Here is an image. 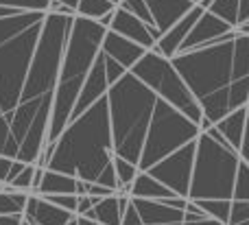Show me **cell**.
<instances>
[{"mask_svg":"<svg viewBox=\"0 0 249 225\" xmlns=\"http://www.w3.org/2000/svg\"><path fill=\"white\" fill-rule=\"evenodd\" d=\"M105 31L107 29H103L99 22L74 16L64 52H61V64L59 72H57L55 92H53L51 118H48L46 144L44 147H51L59 138L64 127L68 125L70 112L77 103L79 90H81L92 64H94V57L101 48V39H103Z\"/></svg>","mask_w":249,"mask_h":225,"instance_id":"obj_3","label":"cell"},{"mask_svg":"<svg viewBox=\"0 0 249 225\" xmlns=\"http://www.w3.org/2000/svg\"><path fill=\"white\" fill-rule=\"evenodd\" d=\"M225 225H249V201H230V214Z\"/></svg>","mask_w":249,"mask_h":225,"instance_id":"obj_27","label":"cell"},{"mask_svg":"<svg viewBox=\"0 0 249 225\" xmlns=\"http://www.w3.org/2000/svg\"><path fill=\"white\" fill-rule=\"evenodd\" d=\"M44 20V11L0 17V121L7 125L20 103Z\"/></svg>","mask_w":249,"mask_h":225,"instance_id":"obj_4","label":"cell"},{"mask_svg":"<svg viewBox=\"0 0 249 225\" xmlns=\"http://www.w3.org/2000/svg\"><path fill=\"white\" fill-rule=\"evenodd\" d=\"M188 2H193V4H199V2H201V0H188Z\"/></svg>","mask_w":249,"mask_h":225,"instance_id":"obj_36","label":"cell"},{"mask_svg":"<svg viewBox=\"0 0 249 225\" xmlns=\"http://www.w3.org/2000/svg\"><path fill=\"white\" fill-rule=\"evenodd\" d=\"M199 136V127L190 122L184 114H179L175 107L164 103L162 99L155 101L153 116L149 122L142 153L138 160V173H146L151 166L162 162L177 149L186 147L188 142H195Z\"/></svg>","mask_w":249,"mask_h":225,"instance_id":"obj_7","label":"cell"},{"mask_svg":"<svg viewBox=\"0 0 249 225\" xmlns=\"http://www.w3.org/2000/svg\"><path fill=\"white\" fill-rule=\"evenodd\" d=\"M0 225H22V214H7V217H0Z\"/></svg>","mask_w":249,"mask_h":225,"instance_id":"obj_31","label":"cell"},{"mask_svg":"<svg viewBox=\"0 0 249 225\" xmlns=\"http://www.w3.org/2000/svg\"><path fill=\"white\" fill-rule=\"evenodd\" d=\"M2 188H4V184H0V190H2Z\"/></svg>","mask_w":249,"mask_h":225,"instance_id":"obj_39","label":"cell"},{"mask_svg":"<svg viewBox=\"0 0 249 225\" xmlns=\"http://www.w3.org/2000/svg\"><path fill=\"white\" fill-rule=\"evenodd\" d=\"M206 11L212 13L214 17H219V20H223L225 24H230L232 29H236V24H238V0H214Z\"/></svg>","mask_w":249,"mask_h":225,"instance_id":"obj_23","label":"cell"},{"mask_svg":"<svg viewBox=\"0 0 249 225\" xmlns=\"http://www.w3.org/2000/svg\"><path fill=\"white\" fill-rule=\"evenodd\" d=\"M109 2H112L114 7H118V4H121V0H109Z\"/></svg>","mask_w":249,"mask_h":225,"instance_id":"obj_35","label":"cell"},{"mask_svg":"<svg viewBox=\"0 0 249 225\" xmlns=\"http://www.w3.org/2000/svg\"><path fill=\"white\" fill-rule=\"evenodd\" d=\"M129 72H131L142 86L149 87L158 99H162L164 103H168L179 114H184L190 122L199 125V121H201V109L197 107V103H195V99L190 96L188 87L184 86L179 74H177L175 68L171 66V59H164V57L158 55L155 51H146L144 55L133 64V68L129 70Z\"/></svg>","mask_w":249,"mask_h":225,"instance_id":"obj_8","label":"cell"},{"mask_svg":"<svg viewBox=\"0 0 249 225\" xmlns=\"http://www.w3.org/2000/svg\"><path fill=\"white\" fill-rule=\"evenodd\" d=\"M181 225H223V223L214 221L210 217H201V219H195V221H181Z\"/></svg>","mask_w":249,"mask_h":225,"instance_id":"obj_30","label":"cell"},{"mask_svg":"<svg viewBox=\"0 0 249 225\" xmlns=\"http://www.w3.org/2000/svg\"><path fill=\"white\" fill-rule=\"evenodd\" d=\"M241 160L243 157L228 144H219L208 134H199L195 142L193 175L186 199L232 201V188Z\"/></svg>","mask_w":249,"mask_h":225,"instance_id":"obj_6","label":"cell"},{"mask_svg":"<svg viewBox=\"0 0 249 225\" xmlns=\"http://www.w3.org/2000/svg\"><path fill=\"white\" fill-rule=\"evenodd\" d=\"M26 192H18L11 190L9 186H4L0 190V217H7V214H22L26 206Z\"/></svg>","mask_w":249,"mask_h":225,"instance_id":"obj_22","label":"cell"},{"mask_svg":"<svg viewBox=\"0 0 249 225\" xmlns=\"http://www.w3.org/2000/svg\"><path fill=\"white\" fill-rule=\"evenodd\" d=\"M107 31H112V33L129 39V42L138 44V46L144 48V51H151V48L155 46V42L160 39L158 31L144 26L138 17H133L131 13L124 11L121 7L114 9V16H112V22H109Z\"/></svg>","mask_w":249,"mask_h":225,"instance_id":"obj_11","label":"cell"},{"mask_svg":"<svg viewBox=\"0 0 249 225\" xmlns=\"http://www.w3.org/2000/svg\"><path fill=\"white\" fill-rule=\"evenodd\" d=\"M77 225H99L96 221H90V219H83V217H77Z\"/></svg>","mask_w":249,"mask_h":225,"instance_id":"obj_33","label":"cell"},{"mask_svg":"<svg viewBox=\"0 0 249 225\" xmlns=\"http://www.w3.org/2000/svg\"><path fill=\"white\" fill-rule=\"evenodd\" d=\"M112 195H116L112 188L99 186V184H88V197H94V199H105V197H112Z\"/></svg>","mask_w":249,"mask_h":225,"instance_id":"obj_28","label":"cell"},{"mask_svg":"<svg viewBox=\"0 0 249 225\" xmlns=\"http://www.w3.org/2000/svg\"><path fill=\"white\" fill-rule=\"evenodd\" d=\"M247 114H249V105L238 107L234 112H230L228 116H223L219 122H214V129L219 131L225 138V142L243 157L247 160V151H245V134H247ZM249 162V160H247Z\"/></svg>","mask_w":249,"mask_h":225,"instance_id":"obj_14","label":"cell"},{"mask_svg":"<svg viewBox=\"0 0 249 225\" xmlns=\"http://www.w3.org/2000/svg\"><path fill=\"white\" fill-rule=\"evenodd\" d=\"M101 52H105L109 59H114L118 66H123L129 72V70L133 68V64H136L146 51L140 48L138 44L121 37V35L112 33V31H105L103 39H101Z\"/></svg>","mask_w":249,"mask_h":225,"instance_id":"obj_17","label":"cell"},{"mask_svg":"<svg viewBox=\"0 0 249 225\" xmlns=\"http://www.w3.org/2000/svg\"><path fill=\"white\" fill-rule=\"evenodd\" d=\"M136 208L142 225H162V223H181L184 210L168 206V199H129Z\"/></svg>","mask_w":249,"mask_h":225,"instance_id":"obj_15","label":"cell"},{"mask_svg":"<svg viewBox=\"0 0 249 225\" xmlns=\"http://www.w3.org/2000/svg\"><path fill=\"white\" fill-rule=\"evenodd\" d=\"M53 173H64L74 179L112 188L116 192V175L112 166V138H109L107 96L70 121L59 138L44 147L37 164Z\"/></svg>","mask_w":249,"mask_h":225,"instance_id":"obj_1","label":"cell"},{"mask_svg":"<svg viewBox=\"0 0 249 225\" xmlns=\"http://www.w3.org/2000/svg\"><path fill=\"white\" fill-rule=\"evenodd\" d=\"M114 4L109 2V0H79L77 4V11H74V16L77 17H86V20H101L103 16H107V13L114 11Z\"/></svg>","mask_w":249,"mask_h":225,"instance_id":"obj_21","label":"cell"},{"mask_svg":"<svg viewBox=\"0 0 249 225\" xmlns=\"http://www.w3.org/2000/svg\"><path fill=\"white\" fill-rule=\"evenodd\" d=\"M162 225H181V223H162Z\"/></svg>","mask_w":249,"mask_h":225,"instance_id":"obj_37","label":"cell"},{"mask_svg":"<svg viewBox=\"0 0 249 225\" xmlns=\"http://www.w3.org/2000/svg\"><path fill=\"white\" fill-rule=\"evenodd\" d=\"M173 197L175 195L168 188H164L146 173H138L129 186V199H173Z\"/></svg>","mask_w":249,"mask_h":225,"instance_id":"obj_20","label":"cell"},{"mask_svg":"<svg viewBox=\"0 0 249 225\" xmlns=\"http://www.w3.org/2000/svg\"><path fill=\"white\" fill-rule=\"evenodd\" d=\"M232 37H236V31L232 26L225 24L219 17H214L212 13L203 11L199 16V20L195 22V26L188 31V35L184 37V42H181L177 52H188V51H195V48H203V46H210V44L232 39Z\"/></svg>","mask_w":249,"mask_h":225,"instance_id":"obj_10","label":"cell"},{"mask_svg":"<svg viewBox=\"0 0 249 225\" xmlns=\"http://www.w3.org/2000/svg\"><path fill=\"white\" fill-rule=\"evenodd\" d=\"M232 201H249V162L241 160L232 188Z\"/></svg>","mask_w":249,"mask_h":225,"instance_id":"obj_24","label":"cell"},{"mask_svg":"<svg viewBox=\"0 0 249 225\" xmlns=\"http://www.w3.org/2000/svg\"><path fill=\"white\" fill-rule=\"evenodd\" d=\"M212 2H214V0H201V2H199V4H197V7H201V9H203V11H206V9H208V7H210V4H212Z\"/></svg>","mask_w":249,"mask_h":225,"instance_id":"obj_34","label":"cell"},{"mask_svg":"<svg viewBox=\"0 0 249 225\" xmlns=\"http://www.w3.org/2000/svg\"><path fill=\"white\" fill-rule=\"evenodd\" d=\"M55 2L64 4V7H66V9H70V11H77V4H79V0H55Z\"/></svg>","mask_w":249,"mask_h":225,"instance_id":"obj_32","label":"cell"},{"mask_svg":"<svg viewBox=\"0 0 249 225\" xmlns=\"http://www.w3.org/2000/svg\"><path fill=\"white\" fill-rule=\"evenodd\" d=\"M234 39L177 52L171 59V66L201 109V116L212 125L234 109L249 105V79L236 81L232 72Z\"/></svg>","mask_w":249,"mask_h":225,"instance_id":"obj_2","label":"cell"},{"mask_svg":"<svg viewBox=\"0 0 249 225\" xmlns=\"http://www.w3.org/2000/svg\"><path fill=\"white\" fill-rule=\"evenodd\" d=\"M33 173H35V164H24V169H22L9 184H4V186H9L11 190L26 192V195H29L31 186H33Z\"/></svg>","mask_w":249,"mask_h":225,"instance_id":"obj_26","label":"cell"},{"mask_svg":"<svg viewBox=\"0 0 249 225\" xmlns=\"http://www.w3.org/2000/svg\"><path fill=\"white\" fill-rule=\"evenodd\" d=\"M74 188H77V179L70 177L64 173H53V171H42V177H39L37 186L33 188L31 195L37 197H46V195H74Z\"/></svg>","mask_w":249,"mask_h":225,"instance_id":"obj_19","label":"cell"},{"mask_svg":"<svg viewBox=\"0 0 249 225\" xmlns=\"http://www.w3.org/2000/svg\"><path fill=\"white\" fill-rule=\"evenodd\" d=\"M129 197H121V195H112L105 197V199H99L92 210H88L83 214V219H90V221H96L99 225H121L123 221V212L127 210Z\"/></svg>","mask_w":249,"mask_h":225,"instance_id":"obj_18","label":"cell"},{"mask_svg":"<svg viewBox=\"0 0 249 225\" xmlns=\"http://www.w3.org/2000/svg\"><path fill=\"white\" fill-rule=\"evenodd\" d=\"M197 142V140H195ZM195 142H188L186 147L177 149L162 162L151 166L146 175L160 182L164 188L173 192L179 199L188 197V186H190V175H193V160H195Z\"/></svg>","mask_w":249,"mask_h":225,"instance_id":"obj_9","label":"cell"},{"mask_svg":"<svg viewBox=\"0 0 249 225\" xmlns=\"http://www.w3.org/2000/svg\"><path fill=\"white\" fill-rule=\"evenodd\" d=\"M195 206H197L199 210H201L206 217H210V219H214V221H219V223H228V214H230V201H214V199H210V201H193Z\"/></svg>","mask_w":249,"mask_h":225,"instance_id":"obj_25","label":"cell"},{"mask_svg":"<svg viewBox=\"0 0 249 225\" xmlns=\"http://www.w3.org/2000/svg\"><path fill=\"white\" fill-rule=\"evenodd\" d=\"M105 96H107L112 156L138 166L158 96L146 86H142L131 72H124L116 83H112Z\"/></svg>","mask_w":249,"mask_h":225,"instance_id":"obj_5","label":"cell"},{"mask_svg":"<svg viewBox=\"0 0 249 225\" xmlns=\"http://www.w3.org/2000/svg\"><path fill=\"white\" fill-rule=\"evenodd\" d=\"M22 219L29 225H77V214L66 212V210L48 204L37 195L26 197Z\"/></svg>","mask_w":249,"mask_h":225,"instance_id":"obj_12","label":"cell"},{"mask_svg":"<svg viewBox=\"0 0 249 225\" xmlns=\"http://www.w3.org/2000/svg\"><path fill=\"white\" fill-rule=\"evenodd\" d=\"M201 13H203V9L195 4V7L190 9V11L186 13V16L181 17L175 26H173V29H168L166 33H164L162 37L155 42V46L151 48V51H155L158 55H162L164 59H173V57L177 55V51H179L184 37L188 35V31L195 26V22L199 20V16H201Z\"/></svg>","mask_w":249,"mask_h":225,"instance_id":"obj_16","label":"cell"},{"mask_svg":"<svg viewBox=\"0 0 249 225\" xmlns=\"http://www.w3.org/2000/svg\"><path fill=\"white\" fill-rule=\"evenodd\" d=\"M144 4L149 9L151 20H153V29L160 33V37L168 29H173L195 7L188 0H144Z\"/></svg>","mask_w":249,"mask_h":225,"instance_id":"obj_13","label":"cell"},{"mask_svg":"<svg viewBox=\"0 0 249 225\" xmlns=\"http://www.w3.org/2000/svg\"><path fill=\"white\" fill-rule=\"evenodd\" d=\"M13 160H7V157H0V184H7V175H9V166H11Z\"/></svg>","mask_w":249,"mask_h":225,"instance_id":"obj_29","label":"cell"},{"mask_svg":"<svg viewBox=\"0 0 249 225\" xmlns=\"http://www.w3.org/2000/svg\"><path fill=\"white\" fill-rule=\"evenodd\" d=\"M22 225H29V223H26V221H24V219H22Z\"/></svg>","mask_w":249,"mask_h":225,"instance_id":"obj_38","label":"cell"}]
</instances>
